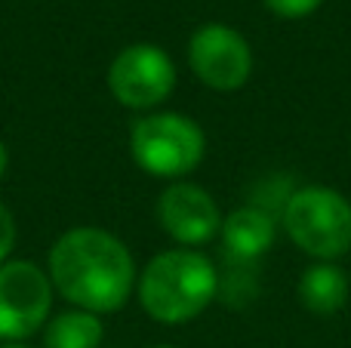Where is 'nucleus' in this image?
Here are the masks:
<instances>
[{
    "mask_svg": "<svg viewBox=\"0 0 351 348\" xmlns=\"http://www.w3.org/2000/svg\"><path fill=\"white\" fill-rule=\"evenodd\" d=\"M16 216H12V210L6 207L3 201H0V265L10 262V253L12 247H16Z\"/></svg>",
    "mask_w": 351,
    "mask_h": 348,
    "instance_id": "nucleus-13",
    "label": "nucleus"
},
{
    "mask_svg": "<svg viewBox=\"0 0 351 348\" xmlns=\"http://www.w3.org/2000/svg\"><path fill=\"white\" fill-rule=\"evenodd\" d=\"M0 348H31V345H25V343H3Z\"/></svg>",
    "mask_w": 351,
    "mask_h": 348,
    "instance_id": "nucleus-15",
    "label": "nucleus"
},
{
    "mask_svg": "<svg viewBox=\"0 0 351 348\" xmlns=\"http://www.w3.org/2000/svg\"><path fill=\"white\" fill-rule=\"evenodd\" d=\"M222 210L216 197L197 182H170L158 197V222L167 238L179 247L197 250L200 244H210L222 232Z\"/></svg>",
    "mask_w": 351,
    "mask_h": 348,
    "instance_id": "nucleus-8",
    "label": "nucleus"
},
{
    "mask_svg": "<svg viewBox=\"0 0 351 348\" xmlns=\"http://www.w3.org/2000/svg\"><path fill=\"white\" fill-rule=\"evenodd\" d=\"M222 244L237 262H256L274 247L278 238V219L265 207H241L231 210L222 219Z\"/></svg>",
    "mask_w": 351,
    "mask_h": 348,
    "instance_id": "nucleus-9",
    "label": "nucleus"
},
{
    "mask_svg": "<svg viewBox=\"0 0 351 348\" xmlns=\"http://www.w3.org/2000/svg\"><path fill=\"white\" fill-rule=\"evenodd\" d=\"M53 281L28 259L0 265V343H25L43 330L53 312Z\"/></svg>",
    "mask_w": 351,
    "mask_h": 348,
    "instance_id": "nucleus-5",
    "label": "nucleus"
},
{
    "mask_svg": "<svg viewBox=\"0 0 351 348\" xmlns=\"http://www.w3.org/2000/svg\"><path fill=\"white\" fill-rule=\"evenodd\" d=\"M284 232L315 262H336L351 253V201L327 185H305L284 203Z\"/></svg>",
    "mask_w": 351,
    "mask_h": 348,
    "instance_id": "nucleus-3",
    "label": "nucleus"
},
{
    "mask_svg": "<svg viewBox=\"0 0 351 348\" xmlns=\"http://www.w3.org/2000/svg\"><path fill=\"white\" fill-rule=\"evenodd\" d=\"M6 170H10V148H6V142L0 139V179L6 176Z\"/></svg>",
    "mask_w": 351,
    "mask_h": 348,
    "instance_id": "nucleus-14",
    "label": "nucleus"
},
{
    "mask_svg": "<svg viewBox=\"0 0 351 348\" xmlns=\"http://www.w3.org/2000/svg\"><path fill=\"white\" fill-rule=\"evenodd\" d=\"M268 12L280 18H305L324 3V0H262Z\"/></svg>",
    "mask_w": 351,
    "mask_h": 348,
    "instance_id": "nucleus-12",
    "label": "nucleus"
},
{
    "mask_svg": "<svg viewBox=\"0 0 351 348\" xmlns=\"http://www.w3.org/2000/svg\"><path fill=\"white\" fill-rule=\"evenodd\" d=\"M130 154L142 173L179 182L206 158V136L194 117L179 111H152L130 129Z\"/></svg>",
    "mask_w": 351,
    "mask_h": 348,
    "instance_id": "nucleus-4",
    "label": "nucleus"
},
{
    "mask_svg": "<svg viewBox=\"0 0 351 348\" xmlns=\"http://www.w3.org/2000/svg\"><path fill=\"white\" fill-rule=\"evenodd\" d=\"M105 339V324L99 314L71 308L47 321L43 345L47 348H99Z\"/></svg>",
    "mask_w": 351,
    "mask_h": 348,
    "instance_id": "nucleus-11",
    "label": "nucleus"
},
{
    "mask_svg": "<svg viewBox=\"0 0 351 348\" xmlns=\"http://www.w3.org/2000/svg\"><path fill=\"white\" fill-rule=\"evenodd\" d=\"M188 65L204 86L216 92H234L253 77V47L237 28L225 22H206L188 40Z\"/></svg>",
    "mask_w": 351,
    "mask_h": 348,
    "instance_id": "nucleus-7",
    "label": "nucleus"
},
{
    "mask_svg": "<svg viewBox=\"0 0 351 348\" xmlns=\"http://www.w3.org/2000/svg\"><path fill=\"white\" fill-rule=\"evenodd\" d=\"M351 281L339 262H311L296 284V296L311 314L327 318L346 308Z\"/></svg>",
    "mask_w": 351,
    "mask_h": 348,
    "instance_id": "nucleus-10",
    "label": "nucleus"
},
{
    "mask_svg": "<svg viewBox=\"0 0 351 348\" xmlns=\"http://www.w3.org/2000/svg\"><path fill=\"white\" fill-rule=\"evenodd\" d=\"M152 348H176V345H152Z\"/></svg>",
    "mask_w": 351,
    "mask_h": 348,
    "instance_id": "nucleus-16",
    "label": "nucleus"
},
{
    "mask_svg": "<svg viewBox=\"0 0 351 348\" xmlns=\"http://www.w3.org/2000/svg\"><path fill=\"white\" fill-rule=\"evenodd\" d=\"M47 275L71 308H84L99 318L121 312L139 281L127 244L96 225L68 228L49 250Z\"/></svg>",
    "mask_w": 351,
    "mask_h": 348,
    "instance_id": "nucleus-1",
    "label": "nucleus"
},
{
    "mask_svg": "<svg viewBox=\"0 0 351 348\" xmlns=\"http://www.w3.org/2000/svg\"><path fill=\"white\" fill-rule=\"evenodd\" d=\"M176 90V62L158 43H130L108 65V92L117 105L154 111Z\"/></svg>",
    "mask_w": 351,
    "mask_h": 348,
    "instance_id": "nucleus-6",
    "label": "nucleus"
},
{
    "mask_svg": "<svg viewBox=\"0 0 351 348\" xmlns=\"http://www.w3.org/2000/svg\"><path fill=\"white\" fill-rule=\"evenodd\" d=\"M222 277L206 253L191 247H173L164 250L139 271L136 296H139L145 314L158 324L182 327L213 306L219 296Z\"/></svg>",
    "mask_w": 351,
    "mask_h": 348,
    "instance_id": "nucleus-2",
    "label": "nucleus"
}]
</instances>
